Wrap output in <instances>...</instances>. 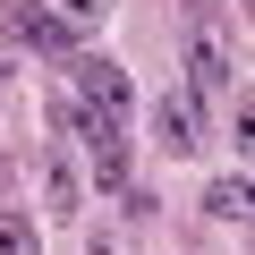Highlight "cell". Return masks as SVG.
<instances>
[{"label":"cell","instance_id":"7","mask_svg":"<svg viewBox=\"0 0 255 255\" xmlns=\"http://www.w3.org/2000/svg\"><path fill=\"white\" fill-rule=\"evenodd\" d=\"M204 213L238 230V221H247V179H213V187H204Z\"/></svg>","mask_w":255,"mask_h":255},{"label":"cell","instance_id":"3","mask_svg":"<svg viewBox=\"0 0 255 255\" xmlns=\"http://www.w3.org/2000/svg\"><path fill=\"white\" fill-rule=\"evenodd\" d=\"M77 94H85V111H128V77H119V60H77Z\"/></svg>","mask_w":255,"mask_h":255},{"label":"cell","instance_id":"6","mask_svg":"<svg viewBox=\"0 0 255 255\" xmlns=\"http://www.w3.org/2000/svg\"><path fill=\"white\" fill-rule=\"evenodd\" d=\"M43 9H51V26H60L68 43H85V34L102 26V0H43Z\"/></svg>","mask_w":255,"mask_h":255},{"label":"cell","instance_id":"9","mask_svg":"<svg viewBox=\"0 0 255 255\" xmlns=\"http://www.w3.org/2000/svg\"><path fill=\"white\" fill-rule=\"evenodd\" d=\"M0 255H43V238H34L26 213H0Z\"/></svg>","mask_w":255,"mask_h":255},{"label":"cell","instance_id":"1","mask_svg":"<svg viewBox=\"0 0 255 255\" xmlns=\"http://www.w3.org/2000/svg\"><path fill=\"white\" fill-rule=\"evenodd\" d=\"M77 145L94 153V187H128V136H119V119L111 111H77Z\"/></svg>","mask_w":255,"mask_h":255},{"label":"cell","instance_id":"8","mask_svg":"<svg viewBox=\"0 0 255 255\" xmlns=\"http://www.w3.org/2000/svg\"><path fill=\"white\" fill-rule=\"evenodd\" d=\"M43 204L51 213H77V170L68 162H43Z\"/></svg>","mask_w":255,"mask_h":255},{"label":"cell","instance_id":"4","mask_svg":"<svg viewBox=\"0 0 255 255\" xmlns=\"http://www.w3.org/2000/svg\"><path fill=\"white\" fill-rule=\"evenodd\" d=\"M0 26H9L17 43H34V51H77V43L51 26V9H43V0H9V17H0Z\"/></svg>","mask_w":255,"mask_h":255},{"label":"cell","instance_id":"5","mask_svg":"<svg viewBox=\"0 0 255 255\" xmlns=\"http://www.w3.org/2000/svg\"><path fill=\"white\" fill-rule=\"evenodd\" d=\"M187 60H196V94H221V85H230V43H221V34H196Z\"/></svg>","mask_w":255,"mask_h":255},{"label":"cell","instance_id":"2","mask_svg":"<svg viewBox=\"0 0 255 255\" xmlns=\"http://www.w3.org/2000/svg\"><path fill=\"white\" fill-rule=\"evenodd\" d=\"M153 128H162V153H196L204 145V102L196 94H162L153 102Z\"/></svg>","mask_w":255,"mask_h":255},{"label":"cell","instance_id":"10","mask_svg":"<svg viewBox=\"0 0 255 255\" xmlns=\"http://www.w3.org/2000/svg\"><path fill=\"white\" fill-rule=\"evenodd\" d=\"M0 94H9V60H0Z\"/></svg>","mask_w":255,"mask_h":255}]
</instances>
